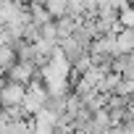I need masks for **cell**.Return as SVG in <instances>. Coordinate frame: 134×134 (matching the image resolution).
I'll list each match as a JSON object with an SVG mask.
<instances>
[{"label":"cell","instance_id":"1","mask_svg":"<svg viewBox=\"0 0 134 134\" xmlns=\"http://www.w3.org/2000/svg\"><path fill=\"white\" fill-rule=\"evenodd\" d=\"M24 92H26V84H19V82H11V79L0 82V105H3V108L21 105Z\"/></svg>","mask_w":134,"mask_h":134}]
</instances>
